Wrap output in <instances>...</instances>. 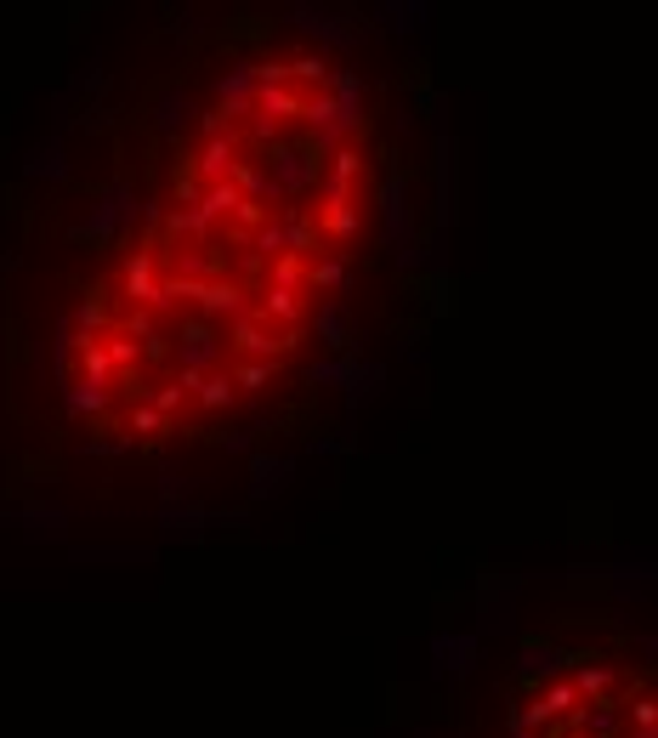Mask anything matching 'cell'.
Segmentation results:
<instances>
[{
    "instance_id": "cell-1",
    "label": "cell",
    "mask_w": 658,
    "mask_h": 738,
    "mask_svg": "<svg viewBox=\"0 0 658 738\" xmlns=\"http://www.w3.org/2000/svg\"><path fill=\"white\" fill-rule=\"evenodd\" d=\"M375 211L364 74L312 40L239 57L188 108L57 341L69 432L103 455L210 438L290 381Z\"/></svg>"
},
{
    "instance_id": "cell-2",
    "label": "cell",
    "mask_w": 658,
    "mask_h": 738,
    "mask_svg": "<svg viewBox=\"0 0 658 738\" xmlns=\"http://www.w3.org/2000/svg\"><path fill=\"white\" fill-rule=\"evenodd\" d=\"M511 738H658L647 642L619 625L539 636L511 682Z\"/></svg>"
}]
</instances>
